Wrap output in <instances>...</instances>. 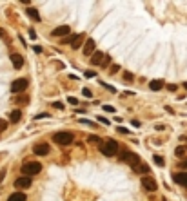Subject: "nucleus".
<instances>
[{
	"label": "nucleus",
	"instance_id": "9",
	"mask_svg": "<svg viewBox=\"0 0 187 201\" xmlns=\"http://www.w3.org/2000/svg\"><path fill=\"white\" fill-rule=\"evenodd\" d=\"M95 47H96V42L93 40V38H87L86 40V45H84V55H87V56L91 55L93 56V55H95Z\"/></svg>",
	"mask_w": 187,
	"mask_h": 201
},
{
	"label": "nucleus",
	"instance_id": "18",
	"mask_svg": "<svg viewBox=\"0 0 187 201\" xmlns=\"http://www.w3.org/2000/svg\"><path fill=\"white\" fill-rule=\"evenodd\" d=\"M7 201H26V194L24 192H15L7 197Z\"/></svg>",
	"mask_w": 187,
	"mask_h": 201
},
{
	"label": "nucleus",
	"instance_id": "8",
	"mask_svg": "<svg viewBox=\"0 0 187 201\" xmlns=\"http://www.w3.org/2000/svg\"><path fill=\"white\" fill-rule=\"evenodd\" d=\"M15 187H16L18 190H26V188H29V187H31V178H27V176L18 178L16 181H15Z\"/></svg>",
	"mask_w": 187,
	"mask_h": 201
},
{
	"label": "nucleus",
	"instance_id": "27",
	"mask_svg": "<svg viewBox=\"0 0 187 201\" xmlns=\"http://www.w3.org/2000/svg\"><path fill=\"white\" fill-rule=\"evenodd\" d=\"M7 129V121L6 120H0V131H6Z\"/></svg>",
	"mask_w": 187,
	"mask_h": 201
},
{
	"label": "nucleus",
	"instance_id": "11",
	"mask_svg": "<svg viewBox=\"0 0 187 201\" xmlns=\"http://www.w3.org/2000/svg\"><path fill=\"white\" fill-rule=\"evenodd\" d=\"M173 179H174V183H178V185H182V187H187V172H178V174H174Z\"/></svg>",
	"mask_w": 187,
	"mask_h": 201
},
{
	"label": "nucleus",
	"instance_id": "14",
	"mask_svg": "<svg viewBox=\"0 0 187 201\" xmlns=\"http://www.w3.org/2000/svg\"><path fill=\"white\" fill-rule=\"evenodd\" d=\"M82 42H84V35H76V36H73L71 47H73V49H78V47L82 45Z\"/></svg>",
	"mask_w": 187,
	"mask_h": 201
},
{
	"label": "nucleus",
	"instance_id": "33",
	"mask_svg": "<svg viewBox=\"0 0 187 201\" xmlns=\"http://www.w3.org/2000/svg\"><path fill=\"white\" fill-rule=\"evenodd\" d=\"M116 131H118L120 134H129V131H127V129H123V127H116Z\"/></svg>",
	"mask_w": 187,
	"mask_h": 201
},
{
	"label": "nucleus",
	"instance_id": "30",
	"mask_svg": "<svg viewBox=\"0 0 187 201\" xmlns=\"http://www.w3.org/2000/svg\"><path fill=\"white\" fill-rule=\"evenodd\" d=\"M67 102H69L71 105H76V103H78V100H76L75 96H69V98H67Z\"/></svg>",
	"mask_w": 187,
	"mask_h": 201
},
{
	"label": "nucleus",
	"instance_id": "15",
	"mask_svg": "<svg viewBox=\"0 0 187 201\" xmlns=\"http://www.w3.org/2000/svg\"><path fill=\"white\" fill-rule=\"evenodd\" d=\"M27 15L35 20V22H40V15H38V9L36 7H27Z\"/></svg>",
	"mask_w": 187,
	"mask_h": 201
},
{
	"label": "nucleus",
	"instance_id": "36",
	"mask_svg": "<svg viewBox=\"0 0 187 201\" xmlns=\"http://www.w3.org/2000/svg\"><path fill=\"white\" fill-rule=\"evenodd\" d=\"M131 125H133V127H140V121H138V120H131Z\"/></svg>",
	"mask_w": 187,
	"mask_h": 201
},
{
	"label": "nucleus",
	"instance_id": "28",
	"mask_svg": "<svg viewBox=\"0 0 187 201\" xmlns=\"http://www.w3.org/2000/svg\"><path fill=\"white\" fill-rule=\"evenodd\" d=\"M98 136H89V138H87V141H91V143H98Z\"/></svg>",
	"mask_w": 187,
	"mask_h": 201
},
{
	"label": "nucleus",
	"instance_id": "25",
	"mask_svg": "<svg viewBox=\"0 0 187 201\" xmlns=\"http://www.w3.org/2000/svg\"><path fill=\"white\" fill-rule=\"evenodd\" d=\"M53 107H55V109H60V111H62V109H64V103H62V102H53Z\"/></svg>",
	"mask_w": 187,
	"mask_h": 201
},
{
	"label": "nucleus",
	"instance_id": "6",
	"mask_svg": "<svg viewBox=\"0 0 187 201\" xmlns=\"http://www.w3.org/2000/svg\"><path fill=\"white\" fill-rule=\"evenodd\" d=\"M142 185H143L145 190H149V192H154V190L158 188V183L154 181L153 178H149V176H143L142 178Z\"/></svg>",
	"mask_w": 187,
	"mask_h": 201
},
{
	"label": "nucleus",
	"instance_id": "17",
	"mask_svg": "<svg viewBox=\"0 0 187 201\" xmlns=\"http://www.w3.org/2000/svg\"><path fill=\"white\" fill-rule=\"evenodd\" d=\"M162 87H163V80H153L149 83V89L151 91H160Z\"/></svg>",
	"mask_w": 187,
	"mask_h": 201
},
{
	"label": "nucleus",
	"instance_id": "2",
	"mask_svg": "<svg viewBox=\"0 0 187 201\" xmlns=\"http://www.w3.org/2000/svg\"><path fill=\"white\" fill-rule=\"evenodd\" d=\"M100 152L103 156H115L118 152V143L115 140H107V141H103L100 143Z\"/></svg>",
	"mask_w": 187,
	"mask_h": 201
},
{
	"label": "nucleus",
	"instance_id": "29",
	"mask_svg": "<svg viewBox=\"0 0 187 201\" xmlns=\"http://www.w3.org/2000/svg\"><path fill=\"white\" fill-rule=\"evenodd\" d=\"M82 92H84V96H86V98H91V96H93V92H91L89 89H82Z\"/></svg>",
	"mask_w": 187,
	"mask_h": 201
},
{
	"label": "nucleus",
	"instance_id": "24",
	"mask_svg": "<svg viewBox=\"0 0 187 201\" xmlns=\"http://www.w3.org/2000/svg\"><path fill=\"white\" fill-rule=\"evenodd\" d=\"M118 71H120V65H116V63H115V65H111V69H109V72H111V75H116Z\"/></svg>",
	"mask_w": 187,
	"mask_h": 201
},
{
	"label": "nucleus",
	"instance_id": "31",
	"mask_svg": "<svg viewBox=\"0 0 187 201\" xmlns=\"http://www.w3.org/2000/svg\"><path fill=\"white\" fill-rule=\"evenodd\" d=\"M86 76H87V78H95L96 72H95V71H86Z\"/></svg>",
	"mask_w": 187,
	"mask_h": 201
},
{
	"label": "nucleus",
	"instance_id": "21",
	"mask_svg": "<svg viewBox=\"0 0 187 201\" xmlns=\"http://www.w3.org/2000/svg\"><path fill=\"white\" fill-rule=\"evenodd\" d=\"M185 152H187L185 147H176L174 149V156H178V158H185Z\"/></svg>",
	"mask_w": 187,
	"mask_h": 201
},
{
	"label": "nucleus",
	"instance_id": "37",
	"mask_svg": "<svg viewBox=\"0 0 187 201\" xmlns=\"http://www.w3.org/2000/svg\"><path fill=\"white\" fill-rule=\"evenodd\" d=\"M36 118H49V114H47V112H42V114H38Z\"/></svg>",
	"mask_w": 187,
	"mask_h": 201
},
{
	"label": "nucleus",
	"instance_id": "5",
	"mask_svg": "<svg viewBox=\"0 0 187 201\" xmlns=\"http://www.w3.org/2000/svg\"><path fill=\"white\" fill-rule=\"evenodd\" d=\"M27 85H29L27 78H18V80H15V82L11 83V91H13V92H24V91L27 89Z\"/></svg>",
	"mask_w": 187,
	"mask_h": 201
},
{
	"label": "nucleus",
	"instance_id": "43",
	"mask_svg": "<svg viewBox=\"0 0 187 201\" xmlns=\"http://www.w3.org/2000/svg\"><path fill=\"white\" fill-rule=\"evenodd\" d=\"M183 87H185V89H187V82H185V83H183Z\"/></svg>",
	"mask_w": 187,
	"mask_h": 201
},
{
	"label": "nucleus",
	"instance_id": "41",
	"mask_svg": "<svg viewBox=\"0 0 187 201\" xmlns=\"http://www.w3.org/2000/svg\"><path fill=\"white\" fill-rule=\"evenodd\" d=\"M4 176H6V170H2V172H0V181L4 179Z\"/></svg>",
	"mask_w": 187,
	"mask_h": 201
},
{
	"label": "nucleus",
	"instance_id": "34",
	"mask_svg": "<svg viewBox=\"0 0 187 201\" xmlns=\"http://www.w3.org/2000/svg\"><path fill=\"white\" fill-rule=\"evenodd\" d=\"M80 121H82V123H86V125H91V127H95V123H93V121H89V120H84V118H80Z\"/></svg>",
	"mask_w": 187,
	"mask_h": 201
},
{
	"label": "nucleus",
	"instance_id": "16",
	"mask_svg": "<svg viewBox=\"0 0 187 201\" xmlns=\"http://www.w3.org/2000/svg\"><path fill=\"white\" fill-rule=\"evenodd\" d=\"M16 105H27L29 103V96H26V94H20V96H15L13 100Z\"/></svg>",
	"mask_w": 187,
	"mask_h": 201
},
{
	"label": "nucleus",
	"instance_id": "13",
	"mask_svg": "<svg viewBox=\"0 0 187 201\" xmlns=\"http://www.w3.org/2000/svg\"><path fill=\"white\" fill-rule=\"evenodd\" d=\"M11 62H13L15 69H22V65H24V58L20 55H11Z\"/></svg>",
	"mask_w": 187,
	"mask_h": 201
},
{
	"label": "nucleus",
	"instance_id": "32",
	"mask_svg": "<svg viewBox=\"0 0 187 201\" xmlns=\"http://www.w3.org/2000/svg\"><path fill=\"white\" fill-rule=\"evenodd\" d=\"M98 121H100V123H103V125H109V120H106L103 116H98Z\"/></svg>",
	"mask_w": 187,
	"mask_h": 201
},
{
	"label": "nucleus",
	"instance_id": "23",
	"mask_svg": "<svg viewBox=\"0 0 187 201\" xmlns=\"http://www.w3.org/2000/svg\"><path fill=\"white\" fill-rule=\"evenodd\" d=\"M123 80L133 82V80H134V75H133V72H123Z\"/></svg>",
	"mask_w": 187,
	"mask_h": 201
},
{
	"label": "nucleus",
	"instance_id": "39",
	"mask_svg": "<svg viewBox=\"0 0 187 201\" xmlns=\"http://www.w3.org/2000/svg\"><path fill=\"white\" fill-rule=\"evenodd\" d=\"M178 168H187V160H185V161H182V163H180V167H178Z\"/></svg>",
	"mask_w": 187,
	"mask_h": 201
},
{
	"label": "nucleus",
	"instance_id": "40",
	"mask_svg": "<svg viewBox=\"0 0 187 201\" xmlns=\"http://www.w3.org/2000/svg\"><path fill=\"white\" fill-rule=\"evenodd\" d=\"M167 89L169 91H176V85H173V83H171V85H167Z\"/></svg>",
	"mask_w": 187,
	"mask_h": 201
},
{
	"label": "nucleus",
	"instance_id": "12",
	"mask_svg": "<svg viewBox=\"0 0 187 201\" xmlns=\"http://www.w3.org/2000/svg\"><path fill=\"white\" fill-rule=\"evenodd\" d=\"M103 58H106V55H103L102 51H95V55L91 56V63H93V65H98V63L103 62Z\"/></svg>",
	"mask_w": 187,
	"mask_h": 201
},
{
	"label": "nucleus",
	"instance_id": "3",
	"mask_svg": "<svg viewBox=\"0 0 187 201\" xmlns=\"http://www.w3.org/2000/svg\"><path fill=\"white\" fill-rule=\"evenodd\" d=\"M53 140L58 145H71L73 140H75V136H73V132H69V131H62V132H56L53 136Z\"/></svg>",
	"mask_w": 187,
	"mask_h": 201
},
{
	"label": "nucleus",
	"instance_id": "19",
	"mask_svg": "<svg viewBox=\"0 0 187 201\" xmlns=\"http://www.w3.org/2000/svg\"><path fill=\"white\" fill-rule=\"evenodd\" d=\"M20 118H22V111H13L11 112V118H9V120H11V123H16V121H20Z\"/></svg>",
	"mask_w": 187,
	"mask_h": 201
},
{
	"label": "nucleus",
	"instance_id": "7",
	"mask_svg": "<svg viewBox=\"0 0 187 201\" xmlns=\"http://www.w3.org/2000/svg\"><path fill=\"white\" fill-rule=\"evenodd\" d=\"M49 145L47 143H36L35 147H33V152L36 154V156H47L49 154Z\"/></svg>",
	"mask_w": 187,
	"mask_h": 201
},
{
	"label": "nucleus",
	"instance_id": "42",
	"mask_svg": "<svg viewBox=\"0 0 187 201\" xmlns=\"http://www.w3.org/2000/svg\"><path fill=\"white\" fill-rule=\"evenodd\" d=\"M0 36H4V38H6V36H7V35H6V31H2V29H0Z\"/></svg>",
	"mask_w": 187,
	"mask_h": 201
},
{
	"label": "nucleus",
	"instance_id": "4",
	"mask_svg": "<svg viewBox=\"0 0 187 201\" xmlns=\"http://www.w3.org/2000/svg\"><path fill=\"white\" fill-rule=\"evenodd\" d=\"M120 161H126L131 167H138L140 165V158L134 152H123V154H120Z\"/></svg>",
	"mask_w": 187,
	"mask_h": 201
},
{
	"label": "nucleus",
	"instance_id": "10",
	"mask_svg": "<svg viewBox=\"0 0 187 201\" xmlns=\"http://www.w3.org/2000/svg\"><path fill=\"white\" fill-rule=\"evenodd\" d=\"M71 33V27L69 26H60L56 29H53V36H67Z\"/></svg>",
	"mask_w": 187,
	"mask_h": 201
},
{
	"label": "nucleus",
	"instance_id": "35",
	"mask_svg": "<svg viewBox=\"0 0 187 201\" xmlns=\"http://www.w3.org/2000/svg\"><path fill=\"white\" fill-rule=\"evenodd\" d=\"M109 62H111V58H109V55H106V58H103V62H102V65H107Z\"/></svg>",
	"mask_w": 187,
	"mask_h": 201
},
{
	"label": "nucleus",
	"instance_id": "22",
	"mask_svg": "<svg viewBox=\"0 0 187 201\" xmlns=\"http://www.w3.org/2000/svg\"><path fill=\"white\" fill-rule=\"evenodd\" d=\"M153 160H154V163H156L158 167H163V165H165V160H163V158H162V156H158V154H156V156H154V158H153Z\"/></svg>",
	"mask_w": 187,
	"mask_h": 201
},
{
	"label": "nucleus",
	"instance_id": "38",
	"mask_svg": "<svg viewBox=\"0 0 187 201\" xmlns=\"http://www.w3.org/2000/svg\"><path fill=\"white\" fill-rule=\"evenodd\" d=\"M33 51H35V53H42V47H40V45H35Z\"/></svg>",
	"mask_w": 187,
	"mask_h": 201
},
{
	"label": "nucleus",
	"instance_id": "26",
	"mask_svg": "<svg viewBox=\"0 0 187 201\" xmlns=\"http://www.w3.org/2000/svg\"><path fill=\"white\" fill-rule=\"evenodd\" d=\"M103 111L106 112H115V107H113V105H103Z\"/></svg>",
	"mask_w": 187,
	"mask_h": 201
},
{
	"label": "nucleus",
	"instance_id": "1",
	"mask_svg": "<svg viewBox=\"0 0 187 201\" xmlns=\"http://www.w3.org/2000/svg\"><path fill=\"white\" fill-rule=\"evenodd\" d=\"M22 174L24 176H27V178H31V176H35V174H38L40 170H42V165H40L38 161H27V163H24L22 165Z\"/></svg>",
	"mask_w": 187,
	"mask_h": 201
},
{
	"label": "nucleus",
	"instance_id": "20",
	"mask_svg": "<svg viewBox=\"0 0 187 201\" xmlns=\"http://www.w3.org/2000/svg\"><path fill=\"white\" fill-rule=\"evenodd\" d=\"M136 170L145 176V174H149V165H147V163H140V165L136 167Z\"/></svg>",
	"mask_w": 187,
	"mask_h": 201
}]
</instances>
